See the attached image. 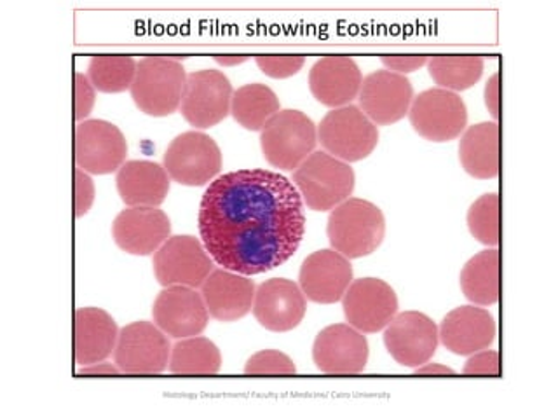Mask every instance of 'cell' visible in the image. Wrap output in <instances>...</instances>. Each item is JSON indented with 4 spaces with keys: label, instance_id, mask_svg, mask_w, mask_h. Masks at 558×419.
Listing matches in <instances>:
<instances>
[{
    "label": "cell",
    "instance_id": "6da1fadb",
    "mask_svg": "<svg viewBox=\"0 0 558 419\" xmlns=\"http://www.w3.org/2000/svg\"><path fill=\"white\" fill-rule=\"evenodd\" d=\"M304 231L301 192L276 171L222 175L201 200L199 232L206 252L218 266L240 275H260L284 264Z\"/></svg>",
    "mask_w": 558,
    "mask_h": 419
},
{
    "label": "cell",
    "instance_id": "7a4b0ae2",
    "mask_svg": "<svg viewBox=\"0 0 558 419\" xmlns=\"http://www.w3.org/2000/svg\"><path fill=\"white\" fill-rule=\"evenodd\" d=\"M327 232L333 250L344 258H366L383 243L386 218L371 201L349 197L331 212Z\"/></svg>",
    "mask_w": 558,
    "mask_h": 419
},
{
    "label": "cell",
    "instance_id": "3957f363",
    "mask_svg": "<svg viewBox=\"0 0 558 419\" xmlns=\"http://www.w3.org/2000/svg\"><path fill=\"white\" fill-rule=\"evenodd\" d=\"M185 81L187 75L179 57H147L136 65L131 96L142 112L165 118L177 112L182 104Z\"/></svg>",
    "mask_w": 558,
    "mask_h": 419
},
{
    "label": "cell",
    "instance_id": "277c9868",
    "mask_svg": "<svg viewBox=\"0 0 558 419\" xmlns=\"http://www.w3.org/2000/svg\"><path fill=\"white\" fill-rule=\"evenodd\" d=\"M318 131L301 110H279L262 128L260 147L269 165L292 171L313 154Z\"/></svg>",
    "mask_w": 558,
    "mask_h": 419
},
{
    "label": "cell",
    "instance_id": "5b68a950",
    "mask_svg": "<svg viewBox=\"0 0 558 419\" xmlns=\"http://www.w3.org/2000/svg\"><path fill=\"white\" fill-rule=\"evenodd\" d=\"M293 183L305 205L314 212H327L353 194L354 171L330 154L313 153L296 168Z\"/></svg>",
    "mask_w": 558,
    "mask_h": 419
},
{
    "label": "cell",
    "instance_id": "8992f818",
    "mask_svg": "<svg viewBox=\"0 0 558 419\" xmlns=\"http://www.w3.org/2000/svg\"><path fill=\"white\" fill-rule=\"evenodd\" d=\"M323 147L344 163L362 161L379 144V130L356 105L328 112L318 128Z\"/></svg>",
    "mask_w": 558,
    "mask_h": 419
},
{
    "label": "cell",
    "instance_id": "52a82bcc",
    "mask_svg": "<svg viewBox=\"0 0 558 419\" xmlns=\"http://www.w3.org/2000/svg\"><path fill=\"white\" fill-rule=\"evenodd\" d=\"M165 170L182 185H205L222 170V153L211 136L201 131H187L166 148Z\"/></svg>",
    "mask_w": 558,
    "mask_h": 419
},
{
    "label": "cell",
    "instance_id": "ba28073f",
    "mask_svg": "<svg viewBox=\"0 0 558 419\" xmlns=\"http://www.w3.org/2000/svg\"><path fill=\"white\" fill-rule=\"evenodd\" d=\"M231 81L220 70H197L187 75L180 110L192 127H215L231 113Z\"/></svg>",
    "mask_w": 558,
    "mask_h": 419
},
{
    "label": "cell",
    "instance_id": "9c48e42d",
    "mask_svg": "<svg viewBox=\"0 0 558 419\" xmlns=\"http://www.w3.org/2000/svg\"><path fill=\"white\" fill-rule=\"evenodd\" d=\"M410 124L423 139L450 142L458 139L468 124L466 104L449 89H427L412 100Z\"/></svg>",
    "mask_w": 558,
    "mask_h": 419
},
{
    "label": "cell",
    "instance_id": "30bf717a",
    "mask_svg": "<svg viewBox=\"0 0 558 419\" xmlns=\"http://www.w3.org/2000/svg\"><path fill=\"white\" fill-rule=\"evenodd\" d=\"M211 271L214 261L194 236H170L154 255V273L162 287L197 288Z\"/></svg>",
    "mask_w": 558,
    "mask_h": 419
},
{
    "label": "cell",
    "instance_id": "8fae6325",
    "mask_svg": "<svg viewBox=\"0 0 558 419\" xmlns=\"http://www.w3.org/2000/svg\"><path fill=\"white\" fill-rule=\"evenodd\" d=\"M113 357L124 374H161L170 363V340L154 323H130L119 332Z\"/></svg>",
    "mask_w": 558,
    "mask_h": 419
},
{
    "label": "cell",
    "instance_id": "7c38bea8",
    "mask_svg": "<svg viewBox=\"0 0 558 419\" xmlns=\"http://www.w3.org/2000/svg\"><path fill=\"white\" fill-rule=\"evenodd\" d=\"M75 165L93 175L119 171L128 156L126 139L112 122L83 121L75 128Z\"/></svg>",
    "mask_w": 558,
    "mask_h": 419
},
{
    "label": "cell",
    "instance_id": "4fadbf2b",
    "mask_svg": "<svg viewBox=\"0 0 558 419\" xmlns=\"http://www.w3.org/2000/svg\"><path fill=\"white\" fill-rule=\"evenodd\" d=\"M349 325L365 334L388 327L398 311V297L391 285L379 278L356 279L342 297Z\"/></svg>",
    "mask_w": 558,
    "mask_h": 419
},
{
    "label": "cell",
    "instance_id": "5bb4252c",
    "mask_svg": "<svg viewBox=\"0 0 558 419\" xmlns=\"http://www.w3.org/2000/svg\"><path fill=\"white\" fill-rule=\"evenodd\" d=\"M384 343L398 363L405 367H421L438 348V327L426 314L405 311L395 314L384 332Z\"/></svg>",
    "mask_w": 558,
    "mask_h": 419
},
{
    "label": "cell",
    "instance_id": "9a60e30c",
    "mask_svg": "<svg viewBox=\"0 0 558 419\" xmlns=\"http://www.w3.org/2000/svg\"><path fill=\"white\" fill-rule=\"evenodd\" d=\"M314 363L325 374H360L368 362V343L353 325L323 328L313 346Z\"/></svg>",
    "mask_w": 558,
    "mask_h": 419
},
{
    "label": "cell",
    "instance_id": "2e32d148",
    "mask_svg": "<svg viewBox=\"0 0 558 419\" xmlns=\"http://www.w3.org/2000/svg\"><path fill=\"white\" fill-rule=\"evenodd\" d=\"M414 87L405 75L391 70H377L363 79L360 105L374 124H392L409 113Z\"/></svg>",
    "mask_w": 558,
    "mask_h": 419
},
{
    "label": "cell",
    "instance_id": "e0dca14e",
    "mask_svg": "<svg viewBox=\"0 0 558 419\" xmlns=\"http://www.w3.org/2000/svg\"><path fill=\"white\" fill-rule=\"evenodd\" d=\"M154 322L168 336L194 337L199 336L208 325V308L205 299L191 287H166L153 308Z\"/></svg>",
    "mask_w": 558,
    "mask_h": 419
},
{
    "label": "cell",
    "instance_id": "ac0fdd59",
    "mask_svg": "<svg viewBox=\"0 0 558 419\" xmlns=\"http://www.w3.org/2000/svg\"><path fill=\"white\" fill-rule=\"evenodd\" d=\"M171 223L157 206H130L112 224L113 241L131 255H150L170 238Z\"/></svg>",
    "mask_w": 558,
    "mask_h": 419
},
{
    "label": "cell",
    "instance_id": "d6986e66",
    "mask_svg": "<svg viewBox=\"0 0 558 419\" xmlns=\"http://www.w3.org/2000/svg\"><path fill=\"white\" fill-rule=\"evenodd\" d=\"M299 284L311 301L336 304L353 284V267L337 250H318L302 262Z\"/></svg>",
    "mask_w": 558,
    "mask_h": 419
},
{
    "label": "cell",
    "instance_id": "ffe728a7",
    "mask_svg": "<svg viewBox=\"0 0 558 419\" xmlns=\"http://www.w3.org/2000/svg\"><path fill=\"white\" fill-rule=\"evenodd\" d=\"M305 310L304 292L292 279H267L257 288L253 299V314L267 331H293L304 320Z\"/></svg>",
    "mask_w": 558,
    "mask_h": 419
},
{
    "label": "cell",
    "instance_id": "44dd1931",
    "mask_svg": "<svg viewBox=\"0 0 558 419\" xmlns=\"http://www.w3.org/2000/svg\"><path fill=\"white\" fill-rule=\"evenodd\" d=\"M496 336L497 325L493 314L475 306H461L450 311L438 332V339H441L445 348L462 357L487 349Z\"/></svg>",
    "mask_w": 558,
    "mask_h": 419
},
{
    "label": "cell",
    "instance_id": "7402d4cb",
    "mask_svg": "<svg viewBox=\"0 0 558 419\" xmlns=\"http://www.w3.org/2000/svg\"><path fill=\"white\" fill-rule=\"evenodd\" d=\"M362 70L349 57H325L314 63L310 72V87L314 98L327 107H345L360 95Z\"/></svg>",
    "mask_w": 558,
    "mask_h": 419
},
{
    "label": "cell",
    "instance_id": "603a6c76",
    "mask_svg": "<svg viewBox=\"0 0 558 419\" xmlns=\"http://www.w3.org/2000/svg\"><path fill=\"white\" fill-rule=\"evenodd\" d=\"M208 313L218 322H235L243 319L253 308L255 285L252 279L229 270L211 271L201 285Z\"/></svg>",
    "mask_w": 558,
    "mask_h": 419
},
{
    "label": "cell",
    "instance_id": "cb8c5ba5",
    "mask_svg": "<svg viewBox=\"0 0 558 419\" xmlns=\"http://www.w3.org/2000/svg\"><path fill=\"white\" fill-rule=\"evenodd\" d=\"M118 323L100 308L75 311L74 354L78 366L104 362L118 343Z\"/></svg>",
    "mask_w": 558,
    "mask_h": 419
},
{
    "label": "cell",
    "instance_id": "d4e9b609",
    "mask_svg": "<svg viewBox=\"0 0 558 419\" xmlns=\"http://www.w3.org/2000/svg\"><path fill=\"white\" fill-rule=\"evenodd\" d=\"M119 196L128 206H159L170 192V175L153 161H128L119 168Z\"/></svg>",
    "mask_w": 558,
    "mask_h": 419
},
{
    "label": "cell",
    "instance_id": "484cf974",
    "mask_svg": "<svg viewBox=\"0 0 558 419\" xmlns=\"http://www.w3.org/2000/svg\"><path fill=\"white\" fill-rule=\"evenodd\" d=\"M459 159L475 179H496L499 175V124L480 122L470 127L459 144Z\"/></svg>",
    "mask_w": 558,
    "mask_h": 419
},
{
    "label": "cell",
    "instance_id": "4316f807",
    "mask_svg": "<svg viewBox=\"0 0 558 419\" xmlns=\"http://www.w3.org/2000/svg\"><path fill=\"white\" fill-rule=\"evenodd\" d=\"M461 288L468 301L493 306L499 301V252L496 249L476 253L461 271Z\"/></svg>",
    "mask_w": 558,
    "mask_h": 419
},
{
    "label": "cell",
    "instance_id": "83f0119b",
    "mask_svg": "<svg viewBox=\"0 0 558 419\" xmlns=\"http://www.w3.org/2000/svg\"><path fill=\"white\" fill-rule=\"evenodd\" d=\"M278 112V96L266 84H246L232 95V118L246 130L262 131Z\"/></svg>",
    "mask_w": 558,
    "mask_h": 419
},
{
    "label": "cell",
    "instance_id": "f1b7e54d",
    "mask_svg": "<svg viewBox=\"0 0 558 419\" xmlns=\"http://www.w3.org/2000/svg\"><path fill=\"white\" fill-rule=\"evenodd\" d=\"M222 367L220 349L206 337H189L171 349L170 371L173 374H217Z\"/></svg>",
    "mask_w": 558,
    "mask_h": 419
},
{
    "label": "cell",
    "instance_id": "f546056e",
    "mask_svg": "<svg viewBox=\"0 0 558 419\" xmlns=\"http://www.w3.org/2000/svg\"><path fill=\"white\" fill-rule=\"evenodd\" d=\"M429 75L441 89L464 92L475 86L484 74L482 57H435L427 60Z\"/></svg>",
    "mask_w": 558,
    "mask_h": 419
},
{
    "label": "cell",
    "instance_id": "4dcf8cb0",
    "mask_svg": "<svg viewBox=\"0 0 558 419\" xmlns=\"http://www.w3.org/2000/svg\"><path fill=\"white\" fill-rule=\"evenodd\" d=\"M136 65L138 63L131 57H93L87 77L98 92H126L135 81Z\"/></svg>",
    "mask_w": 558,
    "mask_h": 419
},
{
    "label": "cell",
    "instance_id": "1f68e13d",
    "mask_svg": "<svg viewBox=\"0 0 558 419\" xmlns=\"http://www.w3.org/2000/svg\"><path fill=\"white\" fill-rule=\"evenodd\" d=\"M468 227L480 243L487 247L499 244V194H484L470 206Z\"/></svg>",
    "mask_w": 558,
    "mask_h": 419
},
{
    "label": "cell",
    "instance_id": "d6a6232c",
    "mask_svg": "<svg viewBox=\"0 0 558 419\" xmlns=\"http://www.w3.org/2000/svg\"><path fill=\"white\" fill-rule=\"evenodd\" d=\"M244 372L252 375H290L295 374L296 367L288 355L276 349H264L250 358Z\"/></svg>",
    "mask_w": 558,
    "mask_h": 419
},
{
    "label": "cell",
    "instance_id": "836d02e7",
    "mask_svg": "<svg viewBox=\"0 0 558 419\" xmlns=\"http://www.w3.org/2000/svg\"><path fill=\"white\" fill-rule=\"evenodd\" d=\"M258 69L269 77L275 79H287L292 75L299 74V70L304 67V57H292V55H284V57H276V55H269V57H257Z\"/></svg>",
    "mask_w": 558,
    "mask_h": 419
},
{
    "label": "cell",
    "instance_id": "e575fe53",
    "mask_svg": "<svg viewBox=\"0 0 558 419\" xmlns=\"http://www.w3.org/2000/svg\"><path fill=\"white\" fill-rule=\"evenodd\" d=\"M75 217H83L95 201V183L87 171L75 168Z\"/></svg>",
    "mask_w": 558,
    "mask_h": 419
},
{
    "label": "cell",
    "instance_id": "d590c367",
    "mask_svg": "<svg viewBox=\"0 0 558 419\" xmlns=\"http://www.w3.org/2000/svg\"><path fill=\"white\" fill-rule=\"evenodd\" d=\"M95 105V86L87 75L75 74V119L83 121L92 113Z\"/></svg>",
    "mask_w": 558,
    "mask_h": 419
},
{
    "label": "cell",
    "instance_id": "8d00e7d4",
    "mask_svg": "<svg viewBox=\"0 0 558 419\" xmlns=\"http://www.w3.org/2000/svg\"><path fill=\"white\" fill-rule=\"evenodd\" d=\"M464 374L468 375H499V354L494 349H482L471 355Z\"/></svg>",
    "mask_w": 558,
    "mask_h": 419
},
{
    "label": "cell",
    "instance_id": "74e56055",
    "mask_svg": "<svg viewBox=\"0 0 558 419\" xmlns=\"http://www.w3.org/2000/svg\"><path fill=\"white\" fill-rule=\"evenodd\" d=\"M427 57H383L380 61H383L384 65L388 67L389 70H395V74H410V72H415V70L421 69V67L427 65Z\"/></svg>",
    "mask_w": 558,
    "mask_h": 419
},
{
    "label": "cell",
    "instance_id": "f35d334b",
    "mask_svg": "<svg viewBox=\"0 0 558 419\" xmlns=\"http://www.w3.org/2000/svg\"><path fill=\"white\" fill-rule=\"evenodd\" d=\"M484 96L488 112L497 122V118H499V74H494L493 77L488 79Z\"/></svg>",
    "mask_w": 558,
    "mask_h": 419
},
{
    "label": "cell",
    "instance_id": "ab89813d",
    "mask_svg": "<svg viewBox=\"0 0 558 419\" xmlns=\"http://www.w3.org/2000/svg\"><path fill=\"white\" fill-rule=\"evenodd\" d=\"M121 369L118 366H112V363H92V366H84L81 371H78V375H98V374H119Z\"/></svg>",
    "mask_w": 558,
    "mask_h": 419
},
{
    "label": "cell",
    "instance_id": "60d3db41",
    "mask_svg": "<svg viewBox=\"0 0 558 419\" xmlns=\"http://www.w3.org/2000/svg\"><path fill=\"white\" fill-rule=\"evenodd\" d=\"M415 374L418 375H447L453 374V369L450 367L441 366V363H424V366L415 369Z\"/></svg>",
    "mask_w": 558,
    "mask_h": 419
},
{
    "label": "cell",
    "instance_id": "b9f144b4",
    "mask_svg": "<svg viewBox=\"0 0 558 419\" xmlns=\"http://www.w3.org/2000/svg\"><path fill=\"white\" fill-rule=\"evenodd\" d=\"M215 60L223 67L241 65L244 61L248 60V57H215Z\"/></svg>",
    "mask_w": 558,
    "mask_h": 419
}]
</instances>
